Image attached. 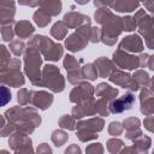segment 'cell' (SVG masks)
I'll return each mask as SVG.
<instances>
[{
  "label": "cell",
  "mask_w": 154,
  "mask_h": 154,
  "mask_svg": "<svg viewBox=\"0 0 154 154\" xmlns=\"http://www.w3.org/2000/svg\"><path fill=\"white\" fill-rule=\"evenodd\" d=\"M94 18L96 23L101 24V41L105 45L112 46L116 43L117 37L120 35L123 31L122 26V18L116 16L109 8L103 7V8H97Z\"/></svg>",
  "instance_id": "6da1fadb"
},
{
  "label": "cell",
  "mask_w": 154,
  "mask_h": 154,
  "mask_svg": "<svg viewBox=\"0 0 154 154\" xmlns=\"http://www.w3.org/2000/svg\"><path fill=\"white\" fill-rule=\"evenodd\" d=\"M42 59L40 55V48L37 43V36L35 35L32 38H30L28 43V48L24 54V71L31 83L34 85H41V72H40V66H41Z\"/></svg>",
  "instance_id": "7a4b0ae2"
},
{
  "label": "cell",
  "mask_w": 154,
  "mask_h": 154,
  "mask_svg": "<svg viewBox=\"0 0 154 154\" xmlns=\"http://www.w3.org/2000/svg\"><path fill=\"white\" fill-rule=\"evenodd\" d=\"M134 19L136 22V25L138 26L140 34L146 40L147 47L154 49V17L148 16L144 10L140 8L135 13Z\"/></svg>",
  "instance_id": "3957f363"
},
{
  "label": "cell",
  "mask_w": 154,
  "mask_h": 154,
  "mask_svg": "<svg viewBox=\"0 0 154 154\" xmlns=\"http://www.w3.org/2000/svg\"><path fill=\"white\" fill-rule=\"evenodd\" d=\"M4 117L8 119V122L14 124L26 123L30 122L35 126H40L41 124V117L32 107H13L5 112Z\"/></svg>",
  "instance_id": "277c9868"
},
{
  "label": "cell",
  "mask_w": 154,
  "mask_h": 154,
  "mask_svg": "<svg viewBox=\"0 0 154 154\" xmlns=\"http://www.w3.org/2000/svg\"><path fill=\"white\" fill-rule=\"evenodd\" d=\"M51 89L54 93H60L65 88V79L60 75V71L54 65H46L42 71L41 85Z\"/></svg>",
  "instance_id": "5b68a950"
},
{
  "label": "cell",
  "mask_w": 154,
  "mask_h": 154,
  "mask_svg": "<svg viewBox=\"0 0 154 154\" xmlns=\"http://www.w3.org/2000/svg\"><path fill=\"white\" fill-rule=\"evenodd\" d=\"M19 67H20V60L17 58L11 59V61L6 66L1 67L2 83L8 84L11 87H22L24 84V78Z\"/></svg>",
  "instance_id": "8992f818"
},
{
  "label": "cell",
  "mask_w": 154,
  "mask_h": 154,
  "mask_svg": "<svg viewBox=\"0 0 154 154\" xmlns=\"http://www.w3.org/2000/svg\"><path fill=\"white\" fill-rule=\"evenodd\" d=\"M36 36H37V43H38L40 52L42 53L45 59L49 61H58L63 57L64 49L61 45L53 42L47 36H43V35H36Z\"/></svg>",
  "instance_id": "52a82bcc"
},
{
  "label": "cell",
  "mask_w": 154,
  "mask_h": 154,
  "mask_svg": "<svg viewBox=\"0 0 154 154\" xmlns=\"http://www.w3.org/2000/svg\"><path fill=\"white\" fill-rule=\"evenodd\" d=\"M64 67L67 71V79L72 84H81L83 81L82 76V67L79 66V63L76 60L72 55H66L64 59Z\"/></svg>",
  "instance_id": "ba28073f"
},
{
  "label": "cell",
  "mask_w": 154,
  "mask_h": 154,
  "mask_svg": "<svg viewBox=\"0 0 154 154\" xmlns=\"http://www.w3.org/2000/svg\"><path fill=\"white\" fill-rule=\"evenodd\" d=\"M113 61L118 67L124 70H135L140 67V58L130 55L122 49H117L113 53Z\"/></svg>",
  "instance_id": "9c48e42d"
},
{
  "label": "cell",
  "mask_w": 154,
  "mask_h": 154,
  "mask_svg": "<svg viewBox=\"0 0 154 154\" xmlns=\"http://www.w3.org/2000/svg\"><path fill=\"white\" fill-rule=\"evenodd\" d=\"M109 81L120 85L122 88L124 89H128V90H131V91H136L138 90L140 85L138 83L132 78V76H130L129 73L126 72H123V71H119V70H116L109 77Z\"/></svg>",
  "instance_id": "30bf717a"
},
{
  "label": "cell",
  "mask_w": 154,
  "mask_h": 154,
  "mask_svg": "<svg viewBox=\"0 0 154 154\" xmlns=\"http://www.w3.org/2000/svg\"><path fill=\"white\" fill-rule=\"evenodd\" d=\"M94 91L95 90H94L91 84H89L87 82H82L81 84L76 85L72 89V91L70 93V100L75 103H81L83 101L91 99Z\"/></svg>",
  "instance_id": "8fae6325"
},
{
  "label": "cell",
  "mask_w": 154,
  "mask_h": 154,
  "mask_svg": "<svg viewBox=\"0 0 154 154\" xmlns=\"http://www.w3.org/2000/svg\"><path fill=\"white\" fill-rule=\"evenodd\" d=\"M134 103H135V95H132L131 93L124 94L123 96L114 99L113 101L109 102V112L118 114L124 111H129L132 108Z\"/></svg>",
  "instance_id": "7c38bea8"
},
{
  "label": "cell",
  "mask_w": 154,
  "mask_h": 154,
  "mask_svg": "<svg viewBox=\"0 0 154 154\" xmlns=\"http://www.w3.org/2000/svg\"><path fill=\"white\" fill-rule=\"evenodd\" d=\"M16 13V2L10 0V1H0V23L1 26L4 25H11L13 23Z\"/></svg>",
  "instance_id": "4fadbf2b"
},
{
  "label": "cell",
  "mask_w": 154,
  "mask_h": 154,
  "mask_svg": "<svg viewBox=\"0 0 154 154\" xmlns=\"http://www.w3.org/2000/svg\"><path fill=\"white\" fill-rule=\"evenodd\" d=\"M96 101L94 100V97L83 101L81 103H77V106H75L72 108V117L75 119H81L85 116H93L96 113V107H95Z\"/></svg>",
  "instance_id": "5bb4252c"
},
{
  "label": "cell",
  "mask_w": 154,
  "mask_h": 154,
  "mask_svg": "<svg viewBox=\"0 0 154 154\" xmlns=\"http://www.w3.org/2000/svg\"><path fill=\"white\" fill-rule=\"evenodd\" d=\"M124 52H132V53H141L143 51V42L138 35H129L122 40L119 43V48Z\"/></svg>",
  "instance_id": "9a60e30c"
},
{
  "label": "cell",
  "mask_w": 154,
  "mask_h": 154,
  "mask_svg": "<svg viewBox=\"0 0 154 154\" xmlns=\"http://www.w3.org/2000/svg\"><path fill=\"white\" fill-rule=\"evenodd\" d=\"M63 22L69 29H73V28L78 29L83 25L90 24V18L85 14L79 13V12H69L64 16Z\"/></svg>",
  "instance_id": "2e32d148"
},
{
  "label": "cell",
  "mask_w": 154,
  "mask_h": 154,
  "mask_svg": "<svg viewBox=\"0 0 154 154\" xmlns=\"http://www.w3.org/2000/svg\"><path fill=\"white\" fill-rule=\"evenodd\" d=\"M53 102V95L48 91L40 90V91H32L31 96V105L40 108V109H47Z\"/></svg>",
  "instance_id": "e0dca14e"
},
{
  "label": "cell",
  "mask_w": 154,
  "mask_h": 154,
  "mask_svg": "<svg viewBox=\"0 0 154 154\" xmlns=\"http://www.w3.org/2000/svg\"><path fill=\"white\" fill-rule=\"evenodd\" d=\"M140 101H141V113L146 116H150L154 113V97L152 93L148 89H142L140 94Z\"/></svg>",
  "instance_id": "ac0fdd59"
},
{
  "label": "cell",
  "mask_w": 154,
  "mask_h": 154,
  "mask_svg": "<svg viewBox=\"0 0 154 154\" xmlns=\"http://www.w3.org/2000/svg\"><path fill=\"white\" fill-rule=\"evenodd\" d=\"M88 42L89 41L81 36L78 32H73L65 40V47L71 52H78L82 51L88 45Z\"/></svg>",
  "instance_id": "d6986e66"
},
{
  "label": "cell",
  "mask_w": 154,
  "mask_h": 154,
  "mask_svg": "<svg viewBox=\"0 0 154 154\" xmlns=\"http://www.w3.org/2000/svg\"><path fill=\"white\" fill-rule=\"evenodd\" d=\"M94 65H95V67H96V70H97L99 76H100V77H103V78L109 77V76L116 71L114 64H113L109 59H107V58H105V57H101V58L96 59L95 63H94Z\"/></svg>",
  "instance_id": "ffe728a7"
},
{
  "label": "cell",
  "mask_w": 154,
  "mask_h": 154,
  "mask_svg": "<svg viewBox=\"0 0 154 154\" xmlns=\"http://www.w3.org/2000/svg\"><path fill=\"white\" fill-rule=\"evenodd\" d=\"M105 122L103 119L96 117V118H90L88 120H81L77 123V130H85L90 132H99L103 129Z\"/></svg>",
  "instance_id": "44dd1931"
},
{
  "label": "cell",
  "mask_w": 154,
  "mask_h": 154,
  "mask_svg": "<svg viewBox=\"0 0 154 154\" xmlns=\"http://www.w3.org/2000/svg\"><path fill=\"white\" fill-rule=\"evenodd\" d=\"M108 7L112 10H116L117 12H132L136 8L140 7V2L137 1H124V0H116V1H109Z\"/></svg>",
  "instance_id": "7402d4cb"
},
{
  "label": "cell",
  "mask_w": 154,
  "mask_h": 154,
  "mask_svg": "<svg viewBox=\"0 0 154 154\" xmlns=\"http://www.w3.org/2000/svg\"><path fill=\"white\" fill-rule=\"evenodd\" d=\"M95 93L97 96H100V99H103L106 101H113L116 99V96L118 95V89L112 88L111 85H108L106 83H100L96 87Z\"/></svg>",
  "instance_id": "603a6c76"
},
{
  "label": "cell",
  "mask_w": 154,
  "mask_h": 154,
  "mask_svg": "<svg viewBox=\"0 0 154 154\" xmlns=\"http://www.w3.org/2000/svg\"><path fill=\"white\" fill-rule=\"evenodd\" d=\"M40 10L43 11L49 17L58 16L61 11V1H59V0L40 1Z\"/></svg>",
  "instance_id": "cb8c5ba5"
},
{
  "label": "cell",
  "mask_w": 154,
  "mask_h": 154,
  "mask_svg": "<svg viewBox=\"0 0 154 154\" xmlns=\"http://www.w3.org/2000/svg\"><path fill=\"white\" fill-rule=\"evenodd\" d=\"M35 29L29 20H19L16 23L14 32L19 38H28L34 34Z\"/></svg>",
  "instance_id": "d4e9b609"
},
{
  "label": "cell",
  "mask_w": 154,
  "mask_h": 154,
  "mask_svg": "<svg viewBox=\"0 0 154 154\" xmlns=\"http://www.w3.org/2000/svg\"><path fill=\"white\" fill-rule=\"evenodd\" d=\"M67 30H69V28L64 24V22H63V20H59V22L54 23V25L52 26V29H51V35H52L54 38H57V40H63V38L66 36Z\"/></svg>",
  "instance_id": "484cf974"
},
{
  "label": "cell",
  "mask_w": 154,
  "mask_h": 154,
  "mask_svg": "<svg viewBox=\"0 0 154 154\" xmlns=\"http://www.w3.org/2000/svg\"><path fill=\"white\" fill-rule=\"evenodd\" d=\"M82 76L83 78L85 79H90V81H94L97 78L99 73H97V70L95 67L94 64H87L82 67Z\"/></svg>",
  "instance_id": "4316f807"
},
{
  "label": "cell",
  "mask_w": 154,
  "mask_h": 154,
  "mask_svg": "<svg viewBox=\"0 0 154 154\" xmlns=\"http://www.w3.org/2000/svg\"><path fill=\"white\" fill-rule=\"evenodd\" d=\"M124 148V142L118 138H111L107 141V150L111 154H119Z\"/></svg>",
  "instance_id": "83f0119b"
},
{
  "label": "cell",
  "mask_w": 154,
  "mask_h": 154,
  "mask_svg": "<svg viewBox=\"0 0 154 154\" xmlns=\"http://www.w3.org/2000/svg\"><path fill=\"white\" fill-rule=\"evenodd\" d=\"M34 22H35L38 26L45 28L46 25H48V24L51 23V17L47 16L43 11L37 10V11H35V13H34Z\"/></svg>",
  "instance_id": "f1b7e54d"
},
{
  "label": "cell",
  "mask_w": 154,
  "mask_h": 154,
  "mask_svg": "<svg viewBox=\"0 0 154 154\" xmlns=\"http://www.w3.org/2000/svg\"><path fill=\"white\" fill-rule=\"evenodd\" d=\"M59 126L63 129H67V130H75L77 128V123L72 116L65 114L59 119Z\"/></svg>",
  "instance_id": "f546056e"
},
{
  "label": "cell",
  "mask_w": 154,
  "mask_h": 154,
  "mask_svg": "<svg viewBox=\"0 0 154 154\" xmlns=\"http://www.w3.org/2000/svg\"><path fill=\"white\" fill-rule=\"evenodd\" d=\"M132 78L138 83V85H142V87H148L150 84V79H149V76L146 71L143 70H137L134 75H132Z\"/></svg>",
  "instance_id": "4dcf8cb0"
},
{
  "label": "cell",
  "mask_w": 154,
  "mask_h": 154,
  "mask_svg": "<svg viewBox=\"0 0 154 154\" xmlns=\"http://www.w3.org/2000/svg\"><path fill=\"white\" fill-rule=\"evenodd\" d=\"M51 138H52V142H53L57 147H60V146H63V144L67 141L69 135H67L65 131H63V130H55V131H53Z\"/></svg>",
  "instance_id": "1f68e13d"
},
{
  "label": "cell",
  "mask_w": 154,
  "mask_h": 154,
  "mask_svg": "<svg viewBox=\"0 0 154 154\" xmlns=\"http://www.w3.org/2000/svg\"><path fill=\"white\" fill-rule=\"evenodd\" d=\"M140 125H141L140 119H138V118H135V117L126 118V119L123 122V128L126 129V132L138 130V129H140Z\"/></svg>",
  "instance_id": "d6a6232c"
},
{
  "label": "cell",
  "mask_w": 154,
  "mask_h": 154,
  "mask_svg": "<svg viewBox=\"0 0 154 154\" xmlns=\"http://www.w3.org/2000/svg\"><path fill=\"white\" fill-rule=\"evenodd\" d=\"M17 100L19 102L20 106H24L26 103H31V96H32V90H26L25 88H22L18 94H17Z\"/></svg>",
  "instance_id": "836d02e7"
},
{
  "label": "cell",
  "mask_w": 154,
  "mask_h": 154,
  "mask_svg": "<svg viewBox=\"0 0 154 154\" xmlns=\"http://www.w3.org/2000/svg\"><path fill=\"white\" fill-rule=\"evenodd\" d=\"M108 101L103 100V99H99L96 100V103H95V107H96V113L100 114V116H103V117H107L109 116V105H107Z\"/></svg>",
  "instance_id": "e575fe53"
},
{
  "label": "cell",
  "mask_w": 154,
  "mask_h": 154,
  "mask_svg": "<svg viewBox=\"0 0 154 154\" xmlns=\"http://www.w3.org/2000/svg\"><path fill=\"white\" fill-rule=\"evenodd\" d=\"M150 143H152L150 138L148 136H143V135L134 141V146H136L141 150H146V152H148V148L150 147Z\"/></svg>",
  "instance_id": "d590c367"
},
{
  "label": "cell",
  "mask_w": 154,
  "mask_h": 154,
  "mask_svg": "<svg viewBox=\"0 0 154 154\" xmlns=\"http://www.w3.org/2000/svg\"><path fill=\"white\" fill-rule=\"evenodd\" d=\"M24 47L25 45L22 40H13L10 43V49L14 55H20L24 52Z\"/></svg>",
  "instance_id": "8d00e7d4"
},
{
  "label": "cell",
  "mask_w": 154,
  "mask_h": 154,
  "mask_svg": "<svg viewBox=\"0 0 154 154\" xmlns=\"http://www.w3.org/2000/svg\"><path fill=\"white\" fill-rule=\"evenodd\" d=\"M122 26H123V30L125 31H132L136 29V22L134 19V17H130V16H125L122 18Z\"/></svg>",
  "instance_id": "74e56055"
},
{
  "label": "cell",
  "mask_w": 154,
  "mask_h": 154,
  "mask_svg": "<svg viewBox=\"0 0 154 154\" xmlns=\"http://www.w3.org/2000/svg\"><path fill=\"white\" fill-rule=\"evenodd\" d=\"M97 136L99 135L96 132H90V131H85V130H77V137L83 142L95 140V138H97Z\"/></svg>",
  "instance_id": "f35d334b"
},
{
  "label": "cell",
  "mask_w": 154,
  "mask_h": 154,
  "mask_svg": "<svg viewBox=\"0 0 154 154\" xmlns=\"http://www.w3.org/2000/svg\"><path fill=\"white\" fill-rule=\"evenodd\" d=\"M14 30L12 29L11 25H4L1 26V36L4 41H12L13 36H14Z\"/></svg>",
  "instance_id": "ab89813d"
},
{
  "label": "cell",
  "mask_w": 154,
  "mask_h": 154,
  "mask_svg": "<svg viewBox=\"0 0 154 154\" xmlns=\"http://www.w3.org/2000/svg\"><path fill=\"white\" fill-rule=\"evenodd\" d=\"M123 125L120 124V123H118V122H112L111 124H109V126H108V134L109 135H112V136H119V135H122V132H123Z\"/></svg>",
  "instance_id": "60d3db41"
},
{
  "label": "cell",
  "mask_w": 154,
  "mask_h": 154,
  "mask_svg": "<svg viewBox=\"0 0 154 154\" xmlns=\"http://www.w3.org/2000/svg\"><path fill=\"white\" fill-rule=\"evenodd\" d=\"M87 154H103V147L101 143H93L85 148Z\"/></svg>",
  "instance_id": "b9f144b4"
},
{
  "label": "cell",
  "mask_w": 154,
  "mask_h": 154,
  "mask_svg": "<svg viewBox=\"0 0 154 154\" xmlns=\"http://www.w3.org/2000/svg\"><path fill=\"white\" fill-rule=\"evenodd\" d=\"M16 154H34L32 150V146H31V140L28 141L25 144H23L22 147H19L17 150H14Z\"/></svg>",
  "instance_id": "7bdbcfd3"
},
{
  "label": "cell",
  "mask_w": 154,
  "mask_h": 154,
  "mask_svg": "<svg viewBox=\"0 0 154 154\" xmlns=\"http://www.w3.org/2000/svg\"><path fill=\"white\" fill-rule=\"evenodd\" d=\"M119 154H147L146 150H141L140 148H137L136 146H131V147H125L120 150Z\"/></svg>",
  "instance_id": "ee69618b"
},
{
  "label": "cell",
  "mask_w": 154,
  "mask_h": 154,
  "mask_svg": "<svg viewBox=\"0 0 154 154\" xmlns=\"http://www.w3.org/2000/svg\"><path fill=\"white\" fill-rule=\"evenodd\" d=\"M0 48H1V67H4L11 61V55H10V52H7V49L4 45Z\"/></svg>",
  "instance_id": "f6af8a7d"
},
{
  "label": "cell",
  "mask_w": 154,
  "mask_h": 154,
  "mask_svg": "<svg viewBox=\"0 0 154 154\" xmlns=\"http://www.w3.org/2000/svg\"><path fill=\"white\" fill-rule=\"evenodd\" d=\"M101 41V29L94 26L91 29V35H90V42H99Z\"/></svg>",
  "instance_id": "bcb514c9"
},
{
  "label": "cell",
  "mask_w": 154,
  "mask_h": 154,
  "mask_svg": "<svg viewBox=\"0 0 154 154\" xmlns=\"http://www.w3.org/2000/svg\"><path fill=\"white\" fill-rule=\"evenodd\" d=\"M143 124H144V128H146L147 130H149L150 132H154V117L148 116V117L143 120Z\"/></svg>",
  "instance_id": "7dc6e473"
},
{
  "label": "cell",
  "mask_w": 154,
  "mask_h": 154,
  "mask_svg": "<svg viewBox=\"0 0 154 154\" xmlns=\"http://www.w3.org/2000/svg\"><path fill=\"white\" fill-rule=\"evenodd\" d=\"M36 154H52V149L47 143H41L37 147Z\"/></svg>",
  "instance_id": "c3c4849f"
},
{
  "label": "cell",
  "mask_w": 154,
  "mask_h": 154,
  "mask_svg": "<svg viewBox=\"0 0 154 154\" xmlns=\"http://www.w3.org/2000/svg\"><path fill=\"white\" fill-rule=\"evenodd\" d=\"M64 154H82L81 148L77 144H71L70 147H67L64 152Z\"/></svg>",
  "instance_id": "681fc988"
},
{
  "label": "cell",
  "mask_w": 154,
  "mask_h": 154,
  "mask_svg": "<svg viewBox=\"0 0 154 154\" xmlns=\"http://www.w3.org/2000/svg\"><path fill=\"white\" fill-rule=\"evenodd\" d=\"M140 67H146V66H148V61H149V55L148 54H141L140 57Z\"/></svg>",
  "instance_id": "f907efd6"
},
{
  "label": "cell",
  "mask_w": 154,
  "mask_h": 154,
  "mask_svg": "<svg viewBox=\"0 0 154 154\" xmlns=\"http://www.w3.org/2000/svg\"><path fill=\"white\" fill-rule=\"evenodd\" d=\"M2 95H4L2 105H6V103H7V101H10V100H11V93L6 89V87H5V85L2 87Z\"/></svg>",
  "instance_id": "816d5d0a"
},
{
  "label": "cell",
  "mask_w": 154,
  "mask_h": 154,
  "mask_svg": "<svg viewBox=\"0 0 154 154\" xmlns=\"http://www.w3.org/2000/svg\"><path fill=\"white\" fill-rule=\"evenodd\" d=\"M143 6H144L150 13H154V0H152V1H144V2H143Z\"/></svg>",
  "instance_id": "f5cc1de1"
},
{
  "label": "cell",
  "mask_w": 154,
  "mask_h": 154,
  "mask_svg": "<svg viewBox=\"0 0 154 154\" xmlns=\"http://www.w3.org/2000/svg\"><path fill=\"white\" fill-rule=\"evenodd\" d=\"M19 5H26V6H40V1H19Z\"/></svg>",
  "instance_id": "db71d44e"
},
{
  "label": "cell",
  "mask_w": 154,
  "mask_h": 154,
  "mask_svg": "<svg viewBox=\"0 0 154 154\" xmlns=\"http://www.w3.org/2000/svg\"><path fill=\"white\" fill-rule=\"evenodd\" d=\"M148 67H149L150 70H153V71H154V55L149 57V61H148Z\"/></svg>",
  "instance_id": "11a10c76"
},
{
  "label": "cell",
  "mask_w": 154,
  "mask_h": 154,
  "mask_svg": "<svg viewBox=\"0 0 154 154\" xmlns=\"http://www.w3.org/2000/svg\"><path fill=\"white\" fill-rule=\"evenodd\" d=\"M149 85H150V90L154 93V77L150 79V84H149Z\"/></svg>",
  "instance_id": "9f6ffc18"
},
{
  "label": "cell",
  "mask_w": 154,
  "mask_h": 154,
  "mask_svg": "<svg viewBox=\"0 0 154 154\" xmlns=\"http://www.w3.org/2000/svg\"><path fill=\"white\" fill-rule=\"evenodd\" d=\"M77 4H82V5L83 4H88V0L87 1H77Z\"/></svg>",
  "instance_id": "6f0895ef"
},
{
  "label": "cell",
  "mask_w": 154,
  "mask_h": 154,
  "mask_svg": "<svg viewBox=\"0 0 154 154\" xmlns=\"http://www.w3.org/2000/svg\"><path fill=\"white\" fill-rule=\"evenodd\" d=\"M1 154H8V152L7 150H1Z\"/></svg>",
  "instance_id": "680465c9"
},
{
  "label": "cell",
  "mask_w": 154,
  "mask_h": 154,
  "mask_svg": "<svg viewBox=\"0 0 154 154\" xmlns=\"http://www.w3.org/2000/svg\"><path fill=\"white\" fill-rule=\"evenodd\" d=\"M153 154H154V150H153Z\"/></svg>",
  "instance_id": "91938a15"
}]
</instances>
